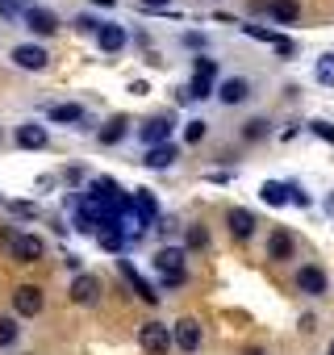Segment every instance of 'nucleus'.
Here are the masks:
<instances>
[{
  "instance_id": "12",
  "label": "nucleus",
  "mask_w": 334,
  "mask_h": 355,
  "mask_svg": "<svg viewBox=\"0 0 334 355\" xmlns=\"http://www.w3.org/2000/svg\"><path fill=\"white\" fill-rule=\"evenodd\" d=\"M51 142V130L42 125V121H26V125H17V146L21 150H42Z\"/></svg>"
},
{
  "instance_id": "14",
  "label": "nucleus",
  "mask_w": 334,
  "mask_h": 355,
  "mask_svg": "<svg viewBox=\"0 0 334 355\" xmlns=\"http://www.w3.org/2000/svg\"><path fill=\"white\" fill-rule=\"evenodd\" d=\"M297 288H301L305 297H322V293H326V272H322L317 263H301V272H297Z\"/></svg>"
},
{
  "instance_id": "28",
  "label": "nucleus",
  "mask_w": 334,
  "mask_h": 355,
  "mask_svg": "<svg viewBox=\"0 0 334 355\" xmlns=\"http://www.w3.org/2000/svg\"><path fill=\"white\" fill-rule=\"evenodd\" d=\"M209 134V121L205 117H193V121H184V142H201Z\"/></svg>"
},
{
  "instance_id": "42",
  "label": "nucleus",
  "mask_w": 334,
  "mask_h": 355,
  "mask_svg": "<svg viewBox=\"0 0 334 355\" xmlns=\"http://www.w3.org/2000/svg\"><path fill=\"white\" fill-rule=\"evenodd\" d=\"M0 205H5V197H0Z\"/></svg>"
},
{
  "instance_id": "31",
  "label": "nucleus",
  "mask_w": 334,
  "mask_h": 355,
  "mask_svg": "<svg viewBox=\"0 0 334 355\" xmlns=\"http://www.w3.org/2000/svg\"><path fill=\"white\" fill-rule=\"evenodd\" d=\"M243 30H247L251 38H259V42H272V46L280 42V34H276V30H263V26H243Z\"/></svg>"
},
{
  "instance_id": "26",
  "label": "nucleus",
  "mask_w": 334,
  "mask_h": 355,
  "mask_svg": "<svg viewBox=\"0 0 334 355\" xmlns=\"http://www.w3.org/2000/svg\"><path fill=\"white\" fill-rule=\"evenodd\" d=\"M313 76H317V84H326V88H334V51H326V55L317 59V67H313Z\"/></svg>"
},
{
  "instance_id": "19",
  "label": "nucleus",
  "mask_w": 334,
  "mask_h": 355,
  "mask_svg": "<svg viewBox=\"0 0 334 355\" xmlns=\"http://www.w3.org/2000/svg\"><path fill=\"white\" fill-rule=\"evenodd\" d=\"M117 272H121V276H125V280L134 284V293H138V297H142L146 305H159V293H155V288H150V284H146V280H142V276L134 272V263H130V259H117Z\"/></svg>"
},
{
  "instance_id": "25",
  "label": "nucleus",
  "mask_w": 334,
  "mask_h": 355,
  "mask_svg": "<svg viewBox=\"0 0 334 355\" xmlns=\"http://www.w3.org/2000/svg\"><path fill=\"white\" fill-rule=\"evenodd\" d=\"M96 243H100L105 251H113V255H121V247H125V234H121L117 226H109V230H100V234H96Z\"/></svg>"
},
{
  "instance_id": "7",
  "label": "nucleus",
  "mask_w": 334,
  "mask_h": 355,
  "mask_svg": "<svg viewBox=\"0 0 334 355\" xmlns=\"http://www.w3.org/2000/svg\"><path fill=\"white\" fill-rule=\"evenodd\" d=\"M213 96H218L222 105H247V101H251V80H247V76H226Z\"/></svg>"
},
{
  "instance_id": "17",
  "label": "nucleus",
  "mask_w": 334,
  "mask_h": 355,
  "mask_svg": "<svg viewBox=\"0 0 334 355\" xmlns=\"http://www.w3.org/2000/svg\"><path fill=\"white\" fill-rule=\"evenodd\" d=\"M125 42H130V38H125V26H113V21H105V26L96 30V46H100L105 55H117Z\"/></svg>"
},
{
  "instance_id": "39",
  "label": "nucleus",
  "mask_w": 334,
  "mask_h": 355,
  "mask_svg": "<svg viewBox=\"0 0 334 355\" xmlns=\"http://www.w3.org/2000/svg\"><path fill=\"white\" fill-rule=\"evenodd\" d=\"M92 5H100V9H113V0H92Z\"/></svg>"
},
{
  "instance_id": "24",
  "label": "nucleus",
  "mask_w": 334,
  "mask_h": 355,
  "mask_svg": "<svg viewBox=\"0 0 334 355\" xmlns=\"http://www.w3.org/2000/svg\"><path fill=\"white\" fill-rule=\"evenodd\" d=\"M21 338V326H17V318L13 313H0V347H13Z\"/></svg>"
},
{
  "instance_id": "18",
  "label": "nucleus",
  "mask_w": 334,
  "mask_h": 355,
  "mask_svg": "<svg viewBox=\"0 0 334 355\" xmlns=\"http://www.w3.org/2000/svg\"><path fill=\"white\" fill-rule=\"evenodd\" d=\"M267 17L280 26H297L301 21V0H267Z\"/></svg>"
},
{
  "instance_id": "36",
  "label": "nucleus",
  "mask_w": 334,
  "mask_h": 355,
  "mask_svg": "<svg viewBox=\"0 0 334 355\" xmlns=\"http://www.w3.org/2000/svg\"><path fill=\"white\" fill-rule=\"evenodd\" d=\"M63 263H67V268H71V272L80 276V255H71V251H67V255H63Z\"/></svg>"
},
{
  "instance_id": "22",
  "label": "nucleus",
  "mask_w": 334,
  "mask_h": 355,
  "mask_svg": "<svg viewBox=\"0 0 334 355\" xmlns=\"http://www.w3.org/2000/svg\"><path fill=\"white\" fill-rule=\"evenodd\" d=\"M259 201L280 209V205H288V193H284V184H280V180H263V184H259Z\"/></svg>"
},
{
  "instance_id": "5",
  "label": "nucleus",
  "mask_w": 334,
  "mask_h": 355,
  "mask_svg": "<svg viewBox=\"0 0 334 355\" xmlns=\"http://www.w3.org/2000/svg\"><path fill=\"white\" fill-rule=\"evenodd\" d=\"M13 67H21V71H46V63H51V55H46V46H38V42H21V46H13Z\"/></svg>"
},
{
  "instance_id": "10",
  "label": "nucleus",
  "mask_w": 334,
  "mask_h": 355,
  "mask_svg": "<svg viewBox=\"0 0 334 355\" xmlns=\"http://www.w3.org/2000/svg\"><path fill=\"white\" fill-rule=\"evenodd\" d=\"M21 21H26V30H30V34H38V38H51V34L59 30V17H55L51 9H42V5H38V9H30Z\"/></svg>"
},
{
  "instance_id": "9",
  "label": "nucleus",
  "mask_w": 334,
  "mask_h": 355,
  "mask_svg": "<svg viewBox=\"0 0 334 355\" xmlns=\"http://www.w3.org/2000/svg\"><path fill=\"white\" fill-rule=\"evenodd\" d=\"M67 297H71L76 305H92V301L100 297V276H92V272H80V276L71 280Z\"/></svg>"
},
{
  "instance_id": "16",
  "label": "nucleus",
  "mask_w": 334,
  "mask_h": 355,
  "mask_svg": "<svg viewBox=\"0 0 334 355\" xmlns=\"http://www.w3.org/2000/svg\"><path fill=\"white\" fill-rule=\"evenodd\" d=\"M226 230H230V239L247 243V239L255 234V214H251V209H230V214H226Z\"/></svg>"
},
{
  "instance_id": "34",
  "label": "nucleus",
  "mask_w": 334,
  "mask_h": 355,
  "mask_svg": "<svg viewBox=\"0 0 334 355\" xmlns=\"http://www.w3.org/2000/svg\"><path fill=\"white\" fill-rule=\"evenodd\" d=\"M5 205H9L17 218H34V214H38V205H34V201H5Z\"/></svg>"
},
{
  "instance_id": "35",
  "label": "nucleus",
  "mask_w": 334,
  "mask_h": 355,
  "mask_svg": "<svg viewBox=\"0 0 334 355\" xmlns=\"http://www.w3.org/2000/svg\"><path fill=\"white\" fill-rule=\"evenodd\" d=\"M76 26H80V30H88V34H96L105 21H96V17H88V13H84V17H76Z\"/></svg>"
},
{
  "instance_id": "33",
  "label": "nucleus",
  "mask_w": 334,
  "mask_h": 355,
  "mask_svg": "<svg viewBox=\"0 0 334 355\" xmlns=\"http://www.w3.org/2000/svg\"><path fill=\"white\" fill-rule=\"evenodd\" d=\"M309 130H313L322 142H330V146H334V125H330V121H322V117H317V121H309Z\"/></svg>"
},
{
  "instance_id": "23",
  "label": "nucleus",
  "mask_w": 334,
  "mask_h": 355,
  "mask_svg": "<svg viewBox=\"0 0 334 355\" xmlns=\"http://www.w3.org/2000/svg\"><path fill=\"white\" fill-rule=\"evenodd\" d=\"M130 201H134V209H138L146 222H155V218H159V201H155L146 189H134V197H130Z\"/></svg>"
},
{
  "instance_id": "3",
  "label": "nucleus",
  "mask_w": 334,
  "mask_h": 355,
  "mask_svg": "<svg viewBox=\"0 0 334 355\" xmlns=\"http://www.w3.org/2000/svg\"><path fill=\"white\" fill-rule=\"evenodd\" d=\"M201 343H205V330H201L197 318H180V322L172 326V347H180L184 355H197Z\"/></svg>"
},
{
  "instance_id": "6",
  "label": "nucleus",
  "mask_w": 334,
  "mask_h": 355,
  "mask_svg": "<svg viewBox=\"0 0 334 355\" xmlns=\"http://www.w3.org/2000/svg\"><path fill=\"white\" fill-rule=\"evenodd\" d=\"M9 251H13V259L17 263H38L42 255H46V243L38 239V234H13V243H9Z\"/></svg>"
},
{
  "instance_id": "40",
  "label": "nucleus",
  "mask_w": 334,
  "mask_h": 355,
  "mask_svg": "<svg viewBox=\"0 0 334 355\" xmlns=\"http://www.w3.org/2000/svg\"><path fill=\"white\" fill-rule=\"evenodd\" d=\"M326 209H330V214H334V193H330V197H326Z\"/></svg>"
},
{
  "instance_id": "2",
  "label": "nucleus",
  "mask_w": 334,
  "mask_h": 355,
  "mask_svg": "<svg viewBox=\"0 0 334 355\" xmlns=\"http://www.w3.org/2000/svg\"><path fill=\"white\" fill-rule=\"evenodd\" d=\"M172 130H176V117H172V113H155V117H146V121L138 125V142L163 146L167 138H172Z\"/></svg>"
},
{
  "instance_id": "29",
  "label": "nucleus",
  "mask_w": 334,
  "mask_h": 355,
  "mask_svg": "<svg viewBox=\"0 0 334 355\" xmlns=\"http://www.w3.org/2000/svg\"><path fill=\"white\" fill-rule=\"evenodd\" d=\"M193 76H201V80H213V76H218V59H205V55H197V59H193Z\"/></svg>"
},
{
  "instance_id": "15",
  "label": "nucleus",
  "mask_w": 334,
  "mask_h": 355,
  "mask_svg": "<svg viewBox=\"0 0 334 355\" xmlns=\"http://www.w3.org/2000/svg\"><path fill=\"white\" fill-rule=\"evenodd\" d=\"M155 272H159V276L184 272V247H159V251H155Z\"/></svg>"
},
{
  "instance_id": "32",
  "label": "nucleus",
  "mask_w": 334,
  "mask_h": 355,
  "mask_svg": "<svg viewBox=\"0 0 334 355\" xmlns=\"http://www.w3.org/2000/svg\"><path fill=\"white\" fill-rule=\"evenodd\" d=\"M284 193H288V205H301V209L309 205V193H305L301 184H284Z\"/></svg>"
},
{
  "instance_id": "27",
  "label": "nucleus",
  "mask_w": 334,
  "mask_h": 355,
  "mask_svg": "<svg viewBox=\"0 0 334 355\" xmlns=\"http://www.w3.org/2000/svg\"><path fill=\"white\" fill-rule=\"evenodd\" d=\"M263 134H272V121H267V117H251V121L243 125V138H247V142H259Z\"/></svg>"
},
{
  "instance_id": "41",
  "label": "nucleus",
  "mask_w": 334,
  "mask_h": 355,
  "mask_svg": "<svg viewBox=\"0 0 334 355\" xmlns=\"http://www.w3.org/2000/svg\"><path fill=\"white\" fill-rule=\"evenodd\" d=\"M326 355H334V338H330V347H326Z\"/></svg>"
},
{
  "instance_id": "30",
  "label": "nucleus",
  "mask_w": 334,
  "mask_h": 355,
  "mask_svg": "<svg viewBox=\"0 0 334 355\" xmlns=\"http://www.w3.org/2000/svg\"><path fill=\"white\" fill-rule=\"evenodd\" d=\"M188 247L193 251H205L209 247V230L205 226H188Z\"/></svg>"
},
{
  "instance_id": "11",
  "label": "nucleus",
  "mask_w": 334,
  "mask_h": 355,
  "mask_svg": "<svg viewBox=\"0 0 334 355\" xmlns=\"http://www.w3.org/2000/svg\"><path fill=\"white\" fill-rule=\"evenodd\" d=\"M46 117H51L55 125H84V121H88L84 105H76V101H59V105H51Z\"/></svg>"
},
{
  "instance_id": "21",
  "label": "nucleus",
  "mask_w": 334,
  "mask_h": 355,
  "mask_svg": "<svg viewBox=\"0 0 334 355\" xmlns=\"http://www.w3.org/2000/svg\"><path fill=\"white\" fill-rule=\"evenodd\" d=\"M30 9H38V0H0V17L5 21H21Z\"/></svg>"
},
{
  "instance_id": "4",
  "label": "nucleus",
  "mask_w": 334,
  "mask_h": 355,
  "mask_svg": "<svg viewBox=\"0 0 334 355\" xmlns=\"http://www.w3.org/2000/svg\"><path fill=\"white\" fill-rule=\"evenodd\" d=\"M13 309H17V318H38L46 309V293L38 284H17L13 288Z\"/></svg>"
},
{
  "instance_id": "38",
  "label": "nucleus",
  "mask_w": 334,
  "mask_h": 355,
  "mask_svg": "<svg viewBox=\"0 0 334 355\" xmlns=\"http://www.w3.org/2000/svg\"><path fill=\"white\" fill-rule=\"evenodd\" d=\"M243 355H267V351H263V347H247Z\"/></svg>"
},
{
  "instance_id": "8",
  "label": "nucleus",
  "mask_w": 334,
  "mask_h": 355,
  "mask_svg": "<svg viewBox=\"0 0 334 355\" xmlns=\"http://www.w3.org/2000/svg\"><path fill=\"white\" fill-rule=\"evenodd\" d=\"M176 159H180V146H176V142H163V146H146L142 167H150V171H167V167H176Z\"/></svg>"
},
{
  "instance_id": "13",
  "label": "nucleus",
  "mask_w": 334,
  "mask_h": 355,
  "mask_svg": "<svg viewBox=\"0 0 334 355\" xmlns=\"http://www.w3.org/2000/svg\"><path fill=\"white\" fill-rule=\"evenodd\" d=\"M267 259H272V263L292 259V230H288V226H276V230L267 234Z\"/></svg>"
},
{
  "instance_id": "1",
  "label": "nucleus",
  "mask_w": 334,
  "mask_h": 355,
  "mask_svg": "<svg viewBox=\"0 0 334 355\" xmlns=\"http://www.w3.org/2000/svg\"><path fill=\"white\" fill-rule=\"evenodd\" d=\"M138 347L146 355H167V347H172V326L167 322H142L138 326Z\"/></svg>"
},
{
  "instance_id": "37",
  "label": "nucleus",
  "mask_w": 334,
  "mask_h": 355,
  "mask_svg": "<svg viewBox=\"0 0 334 355\" xmlns=\"http://www.w3.org/2000/svg\"><path fill=\"white\" fill-rule=\"evenodd\" d=\"M142 5H146V9H167L172 0H142Z\"/></svg>"
},
{
  "instance_id": "20",
  "label": "nucleus",
  "mask_w": 334,
  "mask_h": 355,
  "mask_svg": "<svg viewBox=\"0 0 334 355\" xmlns=\"http://www.w3.org/2000/svg\"><path fill=\"white\" fill-rule=\"evenodd\" d=\"M125 134H130V117H121V113H117V117H109V121L100 125V146H117Z\"/></svg>"
}]
</instances>
